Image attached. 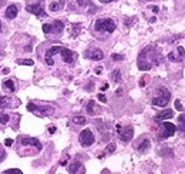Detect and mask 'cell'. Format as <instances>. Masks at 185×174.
Listing matches in <instances>:
<instances>
[{"label":"cell","mask_w":185,"mask_h":174,"mask_svg":"<svg viewBox=\"0 0 185 174\" xmlns=\"http://www.w3.org/2000/svg\"><path fill=\"white\" fill-rule=\"evenodd\" d=\"M161 61H162L161 54L155 53V47L154 46H148L138 56V69L141 71H148V70L153 69V66L160 64Z\"/></svg>","instance_id":"cell-1"},{"label":"cell","mask_w":185,"mask_h":174,"mask_svg":"<svg viewBox=\"0 0 185 174\" xmlns=\"http://www.w3.org/2000/svg\"><path fill=\"white\" fill-rule=\"evenodd\" d=\"M54 54H60L66 63H73L74 58H76V53L71 51V50L66 49V47H61V46H51L50 49H47L46 56H44V60H46L47 66H54V60H53V56H54Z\"/></svg>","instance_id":"cell-2"},{"label":"cell","mask_w":185,"mask_h":174,"mask_svg":"<svg viewBox=\"0 0 185 174\" xmlns=\"http://www.w3.org/2000/svg\"><path fill=\"white\" fill-rule=\"evenodd\" d=\"M115 27H117V25L111 19H98L94 25V29L97 32H104V33H113Z\"/></svg>","instance_id":"cell-3"},{"label":"cell","mask_w":185,"mask_h":174,"mask_svg":"<svg viewBox=\"0 0 185 174\" xmlns=\"http://www.w3.org/2000/svg\"><path fill=\"white\" fill-rule=\"evenodd\" d=\"M158 91H160V96L154 97V99H153V104H154V106H157V107H165V106L169 103L171 93H169L165 87H160Z\"/></svg>","instance_id":"cell-4"},{"label":"cell","mask_w":185,"mask_h":174,"mask_svg":"<svg viewBox=\"0 0 185 174\" xmlns=\"http://www.w3.org/2000/svg\"><path fill=\"white\" fill-rule=\"evenodd\" d=\"M161 127L162 130L160 131V136H158V139L160 140H164V139H167V137H172L175 131H177V127L172 124V123H167V120L165 121H161Z\"/></svg>","instance_id":"cell-5"},{"label":"cell","mask_w":185,"mask_h":174,"mask_svg":"<svg viewBox=\"0 0 185 174\" xmlns=\"http://www.w3.org/2000/svg\"><path fill=\"white\" fill-rule=\"evenodd\" d=\"M78 141H80V144L83 147H90V146L96 141V137H94V134L91 133L90 129H86V130H83V131L80 133Z\"/></svg>","instance_id":"cell-6"},{"label":"cell","mask_w":185,"mask_h":174,"mask_svg":"<svg viewBox=\"0 0 185 174\" xmlns=\"http://www.w3.org/2000/svg\"><path fill=\"white\" fill-rule=\"evenodd\" d=\"M132 136H134V129H132L131 126L121 127L120 130H118V137H120V140L124 141V143H128V141L132 139Z\"/></svg>","instance_id":"cell-7"},{"label":"cell","mask_w":185,"mask_h":174,"mask_svg":"<svg viewBox=\"0 0 185 174\" xmlns=\"http://www.w3.org/2000/svg\"><path fill=\"white\" fill-rule=\"evenodd\" d=\"M26 10H27L29 13H32V14H36V16H41V17L46 16V12L43 10L41 3H37V4H27Z\"/></svg>","instance_id":"cell-8"},{"label":"cell","mask_w":185,"mask_h":174,"mask_svg":"<svg viewBox=\"0 0 185 174\" xmlns=\"http://www.w3.org/2000/svg\"><path fill=\"white\" fill-rule=\"evenodd\" d=\"M86 57L90 58V60H103L104 58V53L101 51L100 49H93V50H89V51H86Z\"/></svg>","instance_id":"cell-9"},{"label":"cell","mask_w":185,"mask_h":174,"mask_svg":"<svg viewBox=\"0 0 185 174\" xmlns=\"http://www.w3.org/2000/svg\"><path fill=\"white\" fill-rule=\"evenodd\" d=\"M22 146H34L37 150H41V144L40 141L34 137H24L22 139Z\"/></svg>","instance_id":"cell-10"},{"label":"cell","mask_w":185,"mask_h":174,"mask_svg":"<svg viewBox=\"0 0 185 174\" xmlns=\"http://www.w3.org/2000/svg\"><path fill=\"white\" fill-rule=\"evenodd\" d=\"M174 117V111L171 108H167L165 111H161L155 116V120L157 121H164V120H168V118H172Z\"/></svg>","instance_id":"cell-11"},{"label":"cell","mask_w":185,"mask_h":174,"mask_svg":"<svg viewBox=\"0 0 185 174\" xmlns=\"http://www.w3.org/2000/svg\"><path fill=\"white\" fill-rule=\"evenodd\" d=\"M51 33L54 34H61L63 33V30H64V23L61 22V20H54L53 23H51Z\"/></svg>","instance_id":"cell-12"},{"label":"cell","mask_w":185,"mask_h":174,"mask_svg":"<svg viewBox=\"0 0 185 174\" xmlns=\"http://www.w3.org/2000/svg\"><path fill=\"white\" fill-rule=\"evenodd\" d=\"M80 168H83V164H81L80 161H73L71 164L68 166V168H67V171L68 173H84V170H80Z\"/></svg>","instance_id":"cell-13"},{"label":"cell","mask_w":185,"mask_h":174,"mask_svg":"<svg viewBox=\"0 0 185 174\" xmlns=\"http://www.w3.org/2000/svg\"><path fill=\"white\" fill-rule=\"evenodd\" d=\"M17 13H19V9H17L16 4H10V6L6 9V13H4V14H6L7 19H16Z\"/></svg>","instance_id":"cell-14"},{"label":"cell","mask_w":185,"mask_h":174,"mask_svg":"<svg viewBox=\"0 0 185 174\" xmlns=\"http://www.w3.org/2000/svg\"><path fill=\"white\" fill-rule=\"evenodd\" d=\"M150 146H151V141L148 140V139H145V140H143L137 146V150L140 153H144V151H147V150L150 149Z\"/></svg>","instance_id":"cell-15"},{"label":"cell","mask_w":185,"mask_h":174,"mask_svg":"<svg viewBox=\"0 0 185 174\" xmlns=\"http://www.w3.org/2000/svg\"><path fill=\"white\" fill-rule=\"evenodd\" d=\"M178 131L185 133V114H181L178 117Z\"/></svg>","instance_id":"cell-16"},{"label":"cell","mask_w":185,"mask_h":174,"mask_svg":"<svg viewBox=\"0 0 185 174\" xmlns=\"http://www.w3.org/2000/svg\"><path fill=\"white\" fill-rule=\"evenodd\" d=\"M3 89H7V90L12 91V93H13V91H16V86H14V82H13V80H10V79H9V80H6V82L3 83Z\"/></svg>","instance_id":"cell-17"},{"label":"cell","mask_w":185,"mask_h":174,"mask_svg":"<svg viewBox=\"0 0 185 174\" xmlns=\"http://www.w3.org/2000/svg\"><path fill=\"white\" fill-rule=\"evenodd\" d=\"M73 123L77 126H84L87 123V120H86V117L84 116H74L73 117Z\"/></svg>","instance_id":"cell-18"},{"label":"cell","mask_w":185,"mask_h":174,"mask_svg":"<svg viewBox=\"0 0 185 174\" xmlns=\"http://www.w3.org/2000/svg\"><path fill=\"white\" fill-rule=\"evenodd\" d=\"M111 80H113L114 83H118L121 80V71L118 70V69H115L113 73H111Z\"/></svg>","instance_id":"cell-19"},{"label":"cell","mask_w":185,"mask_h":174,"mask_svg":"<svg viewBox=\"0 0 185 174\" xmlns=\"http://www.w3.org/2000/svg\"><path fill=\"white\" fill-rule=\"evenodd\" d=\"M94 104H96L94 100H90L89 104H87V113H89L90 116H94V114H96V111H94Z\"/></svg>","instance_id":"cell-20"},{"label":"cell","mask_w":185,"mask_h":174,"mask_svg":"<svg viewBox=\"0 0 185 174\" xmlns=\"http://www.w3.org/2000/svg\"><path fill=\"white\" fill-rule=\"evenodd\" d=\"M17 64H23V66H33L34 61L32 58H19L17 60Z\"/></svg>","instance_id":"cell-21"},{"label":"cell","mask_w":185,"mask_h":174,"mask_svg":"<svg viewBox=\"0 0 185 174\" xmlns=\"http://www.w3.org/2000/svg\"><path fill=\"white\" fill-rule=\"evenodd\" d=\"M60 9H61V3H56V1L50 3V10L51 12H58Z\"/></svg>","instance_id":"cell-22"},{"label":"cell","mask_w":185,"mask_h":174,"mask_svg":"<svg viewBox=\"0 0 185 174\" xmlns=\"http://www.w3.org/2000/svg\"><path fill=\"white\" fill-rule=\"evenodd\" d=\"M167 57H168L171 61H179V60H182L179 56H175V53H168V54H167Z\"/></svg>","instance_id":"cell-23"},{"label":"cell","mask_w":185,"mask_h":174,"mask_svg":"<svg viewBox=\"0 0 185 174\" xmlns=\"http://www.w3.org/2000/svg\"><path fill=\"white\" fill-rule=\"evenodd\" d=\"M114 151H115V144H114V143H110V144L107 146V149H105V153H107V154H111Z\"/></svg>","instance_id":"cell-24"},{"label":"cell","mask_w":185,"mask_h":174,"mask_svg":"<svg viewBox=\"0 0 185 174\" xmlns=\"http://www.w3.org/2000/svg\"><path fill=\"white\" fill-rule=\"evenodd\" d=\"M9 101H10L9 97H0V108L6 107V106L9 104Z\"/></svg>","instance_id":"cell-25"},{"label":"cell","mask_w":185,"mask_h":174,"mask_svg":"<svg viewBox=\"0 0 185 174\" xmlns=\"http://www.w3.org/2000/svg\"><path fill=\"white\" fill-rule=\"evenodd\" d=\"M3 174H22V170H19V168H10V170H4Z\"/></svg>","instance_id":"cell-26"},{"label":"cell","mask_w":185,"mask_h":174,"mask_svg":"<svg viewBox=\"0 0 185 174\" xmlns=\"http://www.w3.org/2000/svg\"><path fill=\"white\" fill-rule=\"evenodd\" d=\"M160 154H161V156H167V154H168V156H171V157H172V156H174V151H172L171 149H164V150H161V151H160Z\"/></svg>","instance_id":"cell-27"},{"label":"cell","mask_w":185,"mask_h":174,"mask_svg":"<svg viewBox=\"0 0 185 174\" xmlns=\"http://www.w3.org/2000/svg\"><path fill=\"white\" fill-rule=\"evenodd\" d=\"M51 30H53V29H51V25H48V23H44V25H43V32L46 34H50Z\"/></svg>","instance_id":"cell-28"},{"label":"cell","mask_w":185,"mask_h":174,"mask_svg":"<svg viewBox=\"0 0 185 174\" xmlns=\"http://www.w3.org/2000/svg\"><path fill=\"white\" fill-rule=\"evenodd\" d=\"M9 118H10L9 114H0V123H1V124H7Z\"/></svg>","instance_id":"cell-29"},{"label":"cell","mask_w":185,"mask_h":174,"mask_svg":"<svg viewBox=\"0 0 185 174\" xmlns=\"http://www.w3.org/2000/svg\"><path fill=\"white\" fill-rule=\"evenodd\" d=\"M178 53H179V57L184 58V56H185V50H184V47H182V46H179V47H178Z\"/></svg>","instance_id":"cell-30"},{"label":"cell","mask_w":185,"mask_h":174,"mask_svg":"<svg viewBox=\"0 0 185 174\" xmlns=\"http://www.w3.org/2000/svg\"><path fill=\"white\" fill-rule=\"evenodd\" d=\"M175 108H178L179 111H182V110H184V107H182V104H181V101H179V100L175 101Z\"/></svg>","instance_id":"cell-31"},{"label":"cell","mask_w":185,"mask_h":174,"mask_svg":"<svg viewBox=\"0 0 185 174\" xmlns=\"http://www.w3.org/2000/svg\"><path fill=\"white\" fill-rule=\"evenodd\" d=\"M122 58H124V56H121V54H113V60H115V61H120Z\"/></svg>","instance_id":"cell-32"},{"label":"cell","mask_w":185,"mask_h":174,"mask_svg":"<svg viewBox=\"0 0 185 174\" xmlns=\"http://www.w3.org/2000/svg\"><path fill=\"white\" fill-rule=\"evenodd\" d=\"M148 9H150L153 13H158V12H160V7H158V6H150Z\"/></svg>","instance_id":"cell-33"},{"label":"cell","mask_w":185,"mask_h":174,"mask_svg":"<svg viewBox=\"0 0 185 174\" xmlns=\"http://www.w3.org/2000/svg\"><path fill=\"white\" fill-rule=\"evenodd\" d=\"M98 100H100L101 103H105V101H107V99H105L104 94H98Z\"/></svg>","instance_id":"cell-34"},{"label":"cell","mask_w":185,"mask_h":174,"mask_svg":"<svg viewBox=\"0 0 185 174\" xmlns=\"http://www.w3.org/2000/svg\"><path fill=\"white\" fill-rule=\"evenodd\" d=\"M4 144H6V146H12V144H13V140H12V139H7Z\"/></svg>","instance_id":"cell-35"},{"label":"cell","mask_w":185,"mask_h":174,"mask_svg":"<svg viewBox=\"0 0 185 174\" xmlns=\"http://www.w3.org/2000/svg\"><path fill=\"white\" fill-rule=\"evenodd\" d=\"M54 131H56V127H50V129H48V133H50V134H53Z\"/></svg>","instance_id":"cell-36"},{"label":"cell","mask_w":185,"mask_h":174,"mask_svg":"<svg viewBox=\"0 0 185 174\" xmlns=\"http://www.w3.org/2000/svg\"><path fill=\"white\" fill-rule=\"evenodd\" d=\"M107 89H108V83H105L104 86L101 87V91H105V90H107Z\"/></svg>","instance_id":"cell-37"},{"label":"cell","mask_w":185,"mask_h":174,"mask_svg":"<svg viewBox=\"0 0 185 174\" xmlns=\"http://www.w3.org/2000/svg\"><path fill=\"white\" fill-rule=\"evenodd\" d=\"M101 3H111V1H114V0H100Z\"/></svg>","instance_id":"cell-38"},{"label":"cell","mask_w":185,"mask_h":174,"mask_svg":"<svg viewBox=\"0 0 185 174\" xmlns=\"http://www.w3.org/2000/svg\"><path fill=\"white\" fill-rule=\"evenodd\" d=\"M155 20H157V19H155V17H151V19H150V23H154V22H155Z\"/></svg>","instance_id":"cell-39"},{"label":"cell","mask_w":185,"mask_h":174,"mask_svg":"<svg viewBox=\"0 0 185 174\" xmlns=\"http://www.w3.org/2000/svg\"><path fill=\"white\" fill-rule=\"evenodd\" d=\"M3 32V27H1V20H0V33Z\"/></svg>","instance_id":"cell-40"}]
</instances>
